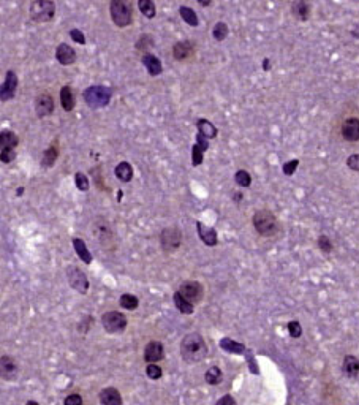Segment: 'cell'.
<instances>
[{
	"label": "cell",
	"instance_id": "50",
	"mask_svg": "<svg viewBox=\"0 0 359 405\" xmlns=\"http://www.w3.org/2000/svg\"><path fill=\"white\" fill-rule=\"evenodd\" d=\"M26 405H40V404L35 401H29V402H26Z\"/></svg>",
	"mask_w": 359,
	"mask_h": 405
},
{
	"label": "cell",
	"instance_id": "33",
	"mask_svg": "<svg viewBox=\"0 0 359 405\" xmlns=\"http://www.w3.org/2000/svg\"><path fill=\"white\" fill-rule=\"evenodd\" d=\"M179 13H180V18L184 19L188 26L196 27L198 24H200V19H198V14L195 13V10L190 8V6H180V8H179Z\"/></svg>",
	"mask_w": 359,
	"mask_h": 405
},
{
	"label": "cell",
	"instance_id": "17",
	"mask_svg": "<svg viewBox=\"0 0 359 405\" xmlns=\"http://www.w3.org/2000/svg\"><path fill=\"white\" fill-rule=\"evenodd\" d=\"M342 136L347 141H359V119L350 117L342 125Z\"/></svg>",
	"mask_w": 359,
	"mask_h": 405
},
{
	"label": "cell",
	"instance_id": "36",
	"mask_svg": "<svg viewBox=\"0 0 359 405\" xmlns=\"http://www.w3.org/2000/svg\"><path fill=\"white\" fill-rule=\"evenodd\" d=\"M234 181H236V184L240 187H250L252 176L248 171H245V169H239V171H236V174H234Z\"/></svg>",
	"mask_w": 359,
	"mask_h": 405
},
{
	"label": "cell",
	"instance_id": "9",
	"mask_svg": "<svg viewBox=\"0 0 359 405\" xmlns=\"http://www.w3.org/2000/svg\"><path fill=\"white\" fill-rule=\"evenodd\" d=\"M182 296H184L187 301H190L192 304H196L200 303L203 299V294H204V290H203V285L200 282H195V280H187L184 282L178 290Z\"/></svg>",
	"mask_w": 359,
	"mask_h": 405
},
{
	"label": "cell",
	"instance_id": "37",
	"mask_svg": "<svg viewBox=\"0 0 359 405\" xmlns=\"http://www.w3.org/2000/svg\"><path fill=\"white\" fill-rule=\"evenodd\" d=\"M228 26H226L225 23H217L215 26H214V31H212V35H214V38L217 40V41H223L226 36H228Z\"/></svg>",
	"mask_w": 359,
	"mask_h": 405
},
{
	"label": "cell",
	"instance_id": "35",
	"mask_svg": "<svg viewBox=\"0 0 359 405\" xmlns=\"http://www.w3.org/2000/svg\"><path fill=\"white\" fill-rule=\"evenodd\" d=\"M119 304L123 309H127V311H135V309L139 306V301H138V298L135 296V294L125 293L119 298Z\"/></svg>",
	"mask_w": 359,
	"mask_h": 405
},
{
	"label": "cell",
	"instance_id": "20",
	"mask_svg": "<svg viewBox=\"0 0 359 405\" xmlns=\"http://www.w3.org/2000/svg\"><path fill=\"white\" fill-rule=\"evenodd\" d=\"M101 405H122V396L116 388H105L100 393Z\"/></svg>",
	"mask_w": 359,
	"mask_h": 405
},
{
	"label": "cell",
	"instance_id": "48",
	"mask_svg": "<svg viewBox=\"0 0 359 405\" xmlns=\"http://www.w3.org/2000/svg\"><path fill=\"white\" fill-rule=\"evenodd\" d=\"M263 68H265V70H269V68H270V62H269V59H265V62H263Z\"/></svg>",
	"mask_w": 359,
	"mask_h": 405
},
{
	"label": "cell",
	"instance_id": "13",
	"mask_svg": "<svg viewBox=\"0 0 359 405\" xmlns=\"http://www.w3.org/2000/svg\"><path fill=\"white\" fill-rule=\"evenodd\" d=\"M35 111L40 117L51 116L54 113V100L51 97V93L43 92L35 98Z\"/></svg>",
	"mask_w": 359,
	"mask_h": 405
},
{
	"label": "cell",
	"instance_id": "11",
	"mask_svg": "<svg viewBox=\"0 0 359 405\" xmlns=\"http://www.w3.org/2000/svg\"><path fill=\"white\" fill-rule=\"evenodd\" d=\"M165 356L163 343L160 341H150L144 348V361L148 364H155L157 361H162Z\"/></svg>",
	"mask_w": 359,
	"mask_h": 405
},
{
	"label": "cell",
	"instance_id": "25",
	"mask_svg": "<svg viewBox=\"0 0 359 405\" xmlns=\"http://www.w3.org/2000/svg\"><path fill=\"white\" fill-rule=\"evenodd\" d=\"M114 174L119 181L130 182L133 179V166H131L128 161H120V163L114 168Z\"/></svg>",
	"mask_w": 359,
	"mask_h": 405
},
{
	"label": "cell",
	"instance_id": "19",
	"mask_svg": "<svg viewBox=\"0 0 359 405\" xmlns=\"http://www.w3.org/2000/svg\"><path fill=\"white\" fill-rule=\"evenodd\" d=\"M193 43L192 41H179V43H176V45L173 46V56L176 61H185V59H188L190 56L193 54Z\"/></svg>",
	"mask_w": 359,
	"mask_h": 405
},
{
	"label": "cell",
	"instance_id": "46",
	"mask_svg": "<svg viewBox=\"0 0 359 405\" xmlns=\"http://www.w3.org/2000/svg\"><path fill=\"white\" fill-rule=\"evenodd\" d=\"M347 166L353 171H359V154H353L347 158Z\"/></svg>",
	"mask_w": 359,
	"mask_h": 405
},
{
	"label": "cell",
	"instance_id": "24",
	"mask_svg": "<svg viewBox=\"0 0 359 405\" xmlns=\"http://www.w3.org/2000/svg\"><path fill=\"white\" fill-rule=\"evenodd\" d=\"M220 348L223 351H228V353H233V355H242L245 353V345L240 343V342H236L233 341L230 337H223L220 341Z\"/></svg>",
	"mask_w": 359,
	"mask_h": 405
},
{
	"label": "cell",
	"instance_id": "49",
	"mask_svg": "<svg viewBox=\"0 0 359 405\" xmlns=\"http://www.w3.org/2000/svg\"><path fill=\"white\" fill-rule=\"evenodd\" d=\"M233 200L236 201V203H240V200H242V195H240V193H236V195L233 196Z\"/></svg>",
	"mask_w": 359,
	"mask_h": 405
},
{
	"label": "cell",
	"instance_id": "41",
	"mask_svg": "<svg viewBox=\"0 0 359 405\" xmlns=\"http://www.w3.org/2000/svg\"><path fill=\"white\" fill-rule=\"evenodd\" d=\"M287 328H288V333H290L291 337L298 339V337L302 336V326H301V323L299 321H290Z\"/></svg>",
	"mask_w": 359,
	"mask_h": 405
},
{
	"label": "cell",
	"instance_id": "29",
	"mask_svg": "<svg viewBox=\"0 0 359 405\" xmlns=\"http://www.w3.org/2000/svg\"><path fill=\"white\" fill-rule=\"evenodd\" d=\"M173 299H174V304H176V307H178V311L180 313H184V315H192L193 313V311H195L193 304L190 303V301H187L179 291H176L173 294Z\"/></svg>",
	"mask_w": 359,
	"mask_h": 405
},
{
	"label": "cell",
	"instance_id": "10",
	"mask_svg": "<svg viewBox=\"0 0 359 405\" xmlns=\"http://www.w3.org/2000/svg\"><path fill=\"white\" fill-rule=\"evenodd\" d=\"M0 374H2V378L6 381H14L19 375V366L16 364L11 356L3 355L0 359Z\"/></svg>",
	"mask_w": 359,
	"mask_h": 405
},
{
	"label": "cell",
	"instance_id": "23",
	"mask_svg": "<svg viewBox=\"0 0 359 405\" xmlns=\"http://www.w3.org/2000/svg\"><path fill=\"white\" fill-rule=\"evenodd\" d=\"M19 144V136L10 130H3L0 133V151L2 149H16Z\"/></svg>",
	"mask_w": 359,
	"mask_h": 405
},
{
	"label": "cell",
	"instance_id": "26",
	"mask_svg": "<svg viewBox=\"0 0 359 405\" xmlns=\"http://www.w3.org/2000/svg\"><path fill=\"white\" fill-rule=\"evenodd\" d=\"M60 103L65 111H73L76 101H75V93H73L71 86H63L60 89Z\"/></svg>",
	"mask_w": 359,
	"mask_h": 405
},
{
	"label": "cell",
	"instance_id": "2",
	"mask_svg": "<svg viewBox=\"0 0 359 405\" xmlns=\"http://www.w3.org/2000/svg\"><path fill=\"white\" fill-rule=\"evenodd\" d=\"M253 226L258 234L265 238H272L280 231V223H278L277 217L274 216V212H270L269 209H260L253 214Z\"/></svg>",
	"mask_w": 359,
	"mask_h": 405
},
{
	"label": "cell",
	"instance_id": "39",
	"mask_svg": "<svg viewBox=\"0 0 359 405\" xmlns=\"http://www.w3.org/2000/svg\"><path fill=\"white\" fill-rule=\"evenodd\" d=\"M162 374H163L162 367L157 364H148V367H146V375H148L150 380H160Z\"/></svg>",
	"mask_w": 359,
	"mask_h": 405
},
{
	"label": "cell",
	"instance_id": "30",
	"mask_svg": "<svg viewBox=\"0 0 359 405\" xmlns=\"http://www.w3.org/2000/svg\"><path fill=\"white\" fill-rule=\"evenodd\" d=\"M95 230H97V236L100 239V244L103 246L105 249H109L108 244H111L113 239H114L113 238V231H111V228H109V225L103 222V225H97V228H95Z\"/></svg>",
	"mask_w": 359,
	"mask_h": 405
},
{
	"label": "cell",
	"instance_id": "52",
	"mask_svg": "<svg viewBox=\"0 0 359 405\" xmlns=\"http://www.w3.org/2000/svg\"><path fill=\"white\" fill-rule=\"evenodd\" d=\"M23 191H24V188H23V187L18 188V195H23Z\"/></svg>",
	"mask_w": 359,
	"mask_h": 405
},
{
	"label": "cell",
	"instance_id": "51",
	"mask_svg": "<svg viewBox=\"0 0 359 405\" xmlns=\"http://www.w3.org/2000/svg\"><path fill=\"white\" fill-rule=\"evenodd\" d=\"M200 3H201L203 6H208V5H210L212 2H204V0H201V2H200Z\"/></svg>",
	"mask_w": 359,
	"mask_h": 405
},
{
	"label": "cell",
	"instance_id": "16",
	"mask_svg": "<svg viewBox=\"0 0 359 405\" xmlns=\"http://www.w3.org/2000/svg\"><path fill=\"white\" fill-rule=\"evenodd\" d=\"M196 231H198V236H200V239L206 246L214 247V246L218 244V236H217V231L214 230V228L206 226L201 222H196Z\"/></svg>",
	"mask_w": 359,
	"mask_h": 405
},
{
	"label": "cell",
	"instance_id": "21",
	"mask_svg": "<svg viewBox=\"0 0 359 405\" xmlns=\"http://www.w3.org/2000/svg\"><path fill=\"white\" fill-rule=\"evenodd\" d=\"M342 371L348 378H351V380L356 378L359 374V359L353 355L345 356L343 358V363H342Z\"/></svg>",
	"mask_w": 359,
	"mask_h": 405
},
{
	"label": "cell",
	"instance_id": "14",
	"mask_svg": "<svg viewBox=\"0 0 359 405\" xmlns=\"http://www.w3.org/2000/svg\"><path fill=\"white\" fill-rule=\"evenodd\" d=\"M208 147H209V139L204 138L201 133H198L196 135V143L192 147V163H193V166H200L203 163L204 152L208 151Z\"/></svg>",
	"mask_w": 359,
	"mask_h": 405
},
{
	"label": "cell",
	"instance_id": "12",
	"mask_svg": "<svg viewBox=\"0 0 359 405\" xmlns=\"http://www.w3.org/2000/svg\"><path fill=\"white\" fill-rule=\"evenodd\" d=\"M18 76L16 73L13 70L6 71V78H5V83L2 86V91H0V97H2V101H8L11 98H14V95H16V91H18Z\"/></svg>",
	"mask_w": 359,
	"mask_h": 405
},
{
	"label": "cell",
	"instance_id": "7",
	"mask_svg": "<svg viewBox=\"0 0 359 405\" xmlns=\"http://www.w3.org/2000/svg\"><path fill=\"white\" fill-rule=\"evenodd\" d=\"M182 242V233L179 228L176 226H170L165 228L160 234V244H162V249L165 253H171L176 249L180 246Z\"/></svg>",
	"mask_w": 359,
	"mask_h": 405
},
{
	"label": "cell",
	"instance_id": "44",
	"mask_svg": "<svg viewBox=\"0 0 359 405\" xmlns=\"http://www.w3.org/2000/svg\"><path fill=\"white\" fill-rule=\"evenodd\" d=\"M63 405H83V397L79 394H70L65 397Z\"/></svg>",
	"mask_w": 359,
	"mask_h": 405
},
{
	"label": "cell",
	"instance_id": "22",
	"mask_svg": "<svg viewBox=\"0 0 359 405\" xmlns=\"http://www.w3.org/2000/svg\"><path fill=\"white\" fill-rule=\"evenodd\" d=\"M291 13L296 19L307 21L310 18V5L304 2V0H298V2L291 5Z\"/></svg>",
	"mask_w": 359,
	"mask_h": 405
},
{
	"label": "cell",
	"instance_id": "18",
	"mask_svg": "<svg viewBox=\"0 0 359 405\" xmlns=\"http://www.w3.org/2000/svg\"><path fill=\"white\" fill-rule=\"evenodd\" d=\"M143 65L146 67V70L149 71L150 76H158L160 73L163 71L160 59L157 56H153L152 53H144L143 54Z\"/></svg>",
	"mask_w": 359,
	"mask_h": 405
},
{
	"label": "cell",
	"instance_id": "40",
	"mask_svg": "<svg viewBox=\"0 0 359 405\" xmlns=\"http://www.w3.org/2000/svg\"><path fill=\"white\" fill-rule=\"evenodd\" d=\"M318 247H320V250H321L323 253H326V255H328V253H331V252H332V241L323 234V236H320V238H318Z\"/></svg>",
	"mask_w": 359,
	"mask_h": 405
},
{
	"label": "cell",
	"instance_id": "5",
	"mask_svg": "<svg viewBox=\"0 0 359 405\" xmlns=\"http://www.w3.org/2000/svg\"><path fill=\"white\" fill-rule=\"evenodd\" d=\"M101 325H103L106 333L117 334V333H123V331H125L128 321H127V316L122 312L109 311L101 316Z\"/></svg>",
	"mask_w": 359,
	"mask_h": 405
},
{
	"label": "cell",
	"instance_id": "45",
	"mask_svg": "<svg viewBox=\"0 0 359 405\" xmlns=\"http://www.w3.org/2000/svg\"><path fill=\"white\" fill-rule=\"evenodd\" d=\"M70 36L76 43H79V45H84V43H86V36H84V33L81 31H79V29H71V31H70Z\"/></svg>",
	"mask_w": 359,
	"mask_h": 405
},
{
	"label": "cell",
	"instance_id": "15",
	"mask_svg": "<svg viewBox=\"0 0 359 405\" xmlns=\"http://www.w3.org/2000/svg\"><path fill=\"white\" fill-rule=\"evenodd\" d=\"M56 59L63 67H68V65H73L76 62V51L70 45H67V43H62V45L56 48Z\"/></svg>",
	"mask_w": 359,
	"mask_h": 405
},
{
	"label": "cell",
	"instance_id": "8",
	"mask_svg": "<svg viewBox=\"0 0 359 405\" xmlns=\"http://www.w3.org/2000/svg\"><path fill=\"white\" fill-rule=\"evenodd\" d=\"M67 279H68V285L71 286L73 290H76L78 293L86 294L87 290H89V280H87V276L79 268L68 266L67 268Z\"/></svg>",
	"mask_w": 359,
	"mask_h": 405
},
{
	"label": "cell",
	"instance_id": "31",
	"mask_svg": "<svg viewBox=\"0 0 359 405\" xmlns=\"http://www.w3.org/2000/svg\"><path fill=\"white\" fill-rule=\"evenodd\" d=\"M59 157V147L57 144H51L48 149L43 152V160H41V166L43 168H53L54 163H56V160Z\"/></svg>",
	"mask_w": 359,
	"mask_h": 405
},
{
	"label": "cell",
	"instance_id": "47",
	"mask_svg": "<svg viewBox=\"0 0 359 405\" xmlns=\"http://www.w3.org/2000/svg\"><path fill=\"white\" fill-rule=\"evenodd\" d=\"M215 405H236V401H234V397H233V396L225 394L223 397H220V399L217 401Z\"/></svg>",
	"mask_w": 359,
	"mask_h": 405
},
{
	"label": "cell",
	"instance_id": "32",
	"mask_svg": "<svg viewBox=\"0 0 359 405\" xmlns=\"http://www.w3.org/2000/svg\"><path fill=\"white\" fill-rule=\"evenodd\" d=\"M204 380H206L208 385H218L223 380V372L218 366H212L204 374Z\"/></svg>",
	"mask_w": 359,
	"mask_h": 405
},
{
	"label": "cell",
	"instance_id": "38",
	"mask_svg": "<svg viewBox=\"0 0 359 405\" xmlns=\"http://www.w3.org/2000/svg\"><path fill=\"white\" fill-rule=\"evenodd\" d=\"M75 182H76L78 190H81V191H87V190H89V187H90L89 178H87L84 173H76L75 174Z\"/></svg>",
	"mask_w": 359,
	"mask_h": 405
},
{
	"label": "cell",
	"instance_id": "3",
	"mask_svg": "<svg viewBox=\"0 0 359 405\" xmlns=\"http://www.w3.org/2000/svg\"><path fill=\"white\" fill-rule=\"evenodd\" d=\"M83 98L86 105L92 109L105 108L111 101V89L106 86H89L83 92Z\"/></svg>",
	"mask_w": 359,
	"mask_h": 405
},
{
	"label": "cell",
	"instance_id": "27",
	"mask_svg": "<svg viewBox=\"0 0 359 405\" xmlns=\"http://www.w3.org/2000/svg\"><path fill=\"white\" fill-rule=\"evenodd\" d=\"M71 242H73V247H75V252L79 256V260L84 261L86 264H90L92 263V255L89 252V249H87V246L84 244V241L79 239V238H73Z\"/></svg>",
	"mask_w": 359,
	"mask_h": 405
},
{
	"label": "cell",
	"instance_id": "28",
	"mask_svg": "<svg viewBox=\"0 0 359 405\" xmlns=\"http://www.w3.org/2000/svg\"><path fill=\"white\" fill-rule=\"evenodd\" d=\"M196 127H198V133H201L204 138L214 139L217 136V127L208 119H198Z\"/></svg>",
	"mask_w": 359,
	"mask_h": 405
},
{
	"label": "cell",
	"instance_id": "42",
	"mask_svg": "<svg viewBox=\"0 0 359 405\" xmlns=\"http://www.w3.org/2000/svg\"><path fill=\"white\" fill-rule=\"evenodd\" d=\"M0 158L3 163H11L16 158V149H2L0 151Z\"/></svg>",
	"mask_w": 359,
	"mask_h": 405
},
{
	"label": "cell",
	"instance_id": "4",
	"mask_svg": "<svg viewBox=\"0 0 359 405\" xmlns=\"http://www.w3.org/2000/svg\"><path fill=\"white\" fill-rule=\"evenodd\" d=\"M109 13H111V19L117 27H127L133 21V14H131V5L127 0H113L109 3Z\"/></svg>",
	"mask_w": 359,
	"mask_h": 405
},
{
	"label": "cell",
	"instance_id": "43",
	"mask_svg": "<svg viewBox=\"0 0 359 405\" xmlns=\"http://www.w3.org/2000/svg\"><path fill=\"white\" fill-rule=\"evenodd\" d=\"M298 165H299V160H291V161H287V163L283 165V173L287 174V176L295 174Z\"/></svg>",
	"mask_w": 359,
	"mask_h": 405
},
{
	"label": "cell",
	"instance_id": "34",
	"mask_svg": "<svg viewBox=\"0 0 359 405\" xmlns=\"http://www.w3.org/2000/svg\"><path fill=\"white\" fill-rule=\"evenodd\" d=\"M138 8L141 11L146 18H155V13H157V8H155V3L152 2V0H139L138 2Z\"/></svg>",
	"mask_w": 359,
	"mask_h": 405
},
{
	"label": "cell",
	"instance_id": "6",
	"mask_svg": "<svg viewBox=\"0 0 359 405\" xmlns=\"http://www.w3.org/2000/svg\"><path fill=\"white\" fill-rule=\"evenodd\" d=\"M56 5L51 0H36L30 3V18L35 23H48L54 18Z\"/></svg>",
	"mask_w": 359,
	"mask_h": 405
},
{
	"label": "cell",
	"instance_id": "1",
	"mask_svg": "<svg viewBox=\"0 0 359 405\" xmlns=\"http://www.w3.org/2000/svg\"><path fill=\"white\" fill-rule=\"evenodd\" d=\"M180 355L188 364L201 363L208 355V345L204 342V337L198 333L187 334L180 342Z\"/></svg>",
	"mask_w": 359,
	"mask_h": 405
}]
</instances>
